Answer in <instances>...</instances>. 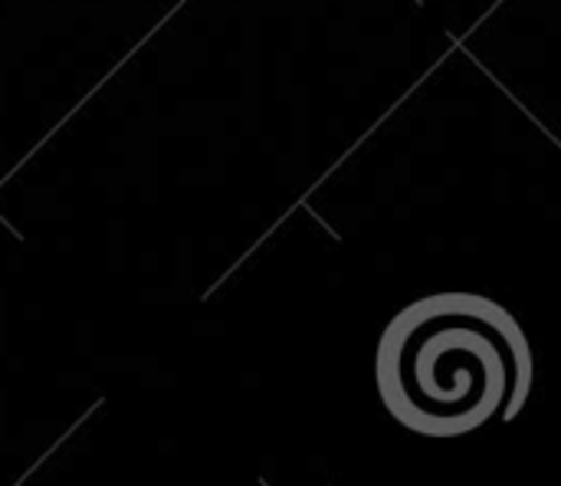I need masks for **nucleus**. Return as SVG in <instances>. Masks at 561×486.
Instances as JSON below:
<instances>
[{
	"label": "nucleus",
	"instance_id": "obj_1",
	"mask_svg": "<svg viewBox=\"0 0 561 486\" xmlns=\"http://www.w3.org/2000/svg\"><path fill=\"white\" fill-rule=\"evenodd\" d=\"M375 378L385 408L424 438H460L523 408L533 349L500 303L434 293L401 309L378 342Z\"/></svg>",
	"mask_w": 561,
	"mask_h": 486
}]
</instances>
